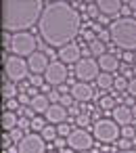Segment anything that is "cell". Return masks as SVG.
<instances>
[{
	"label": "cell",
	"instance_id": "cell-12",
	"mask_svg": "<svg viewBox=\"0 0 136 153\" xmlns=\"http://www.w3.org/2000/svg\"><path fill=\"white\" fill-rule=\"evenodd\" d=\"M59 59H61V63H65V65H71V63L78 65V63L82 61V48H80V44L71 42V44L59 48Z\"/></svg>",
	"mask_w": 136,
	"mask_h": 153
},
{
	"label": "cell",
	"instance_id": "cell-43",
	"mask_svg": "<svg viewBox=\"0 0 136 153\" xmlns=\"http://www.w3.org/2000/svg\"><path fill=\"white\" fill-rule=\"evenodd\" d=\"M132 115H134V120H136V105L132 107Z\"/></svg>",
	"mask_w": 136,
	"mask_h": 153
},
{
	"label": "cell",
	"instance_id": "cell-5",
	"mask_svg": "<svg viewBox=\"0 0 136 153\" xmlns=\"http://www.w3.org/2000/svg\"><path fill=\"white\" fill-rule=\"evenodd\" d=\"M4 74L9 78V82H25L27 74H30V65L25 59L17 57V55H9L4 57Z\"/></svg>",
	"mask_w": 136,
	"mask_h": 153
},
{
	"label": "cell",
	"instance_id": "cell-42",
	"mask_svg": "<svg viewBox=\"0 0 136 153\" xmlns=\"http://www.w3.org/2000/svg\"><path fill=\"white\" fill-rule=\"evenodd\" d=\"M126 105H132V107H134V105H136V103H134V97H128V99H126Z\"/></svg>",
	"mask_w": 136,
	"mask_h": 153
},
{
	"label": "cell",
	"instance_id": "cell-24",
	"mask_svg": "<svg viewBox=\"0 0 136 153\" xmlns=\"http://www.w3.org/2000/svg\"><path fill=\"white\" fill-rule=\"evenodd\" d=\"M40 134H42V138H44V140H57V136H59V132H57V128H55L52 124H48Z\"/></svg>",
	"mask_w": 136,
	"mask_h": 153
},
{
	"label": "cell",
	"instance_id": "cell-37",
	"mask_svg": "<svg viewBox=\"0 0 136 153\" xmlns=\"http://www.w3.org/2000/svg\"><path fill=\"white\" fill-rule=\"evenodd\" d=\"M96 36H98V40H101V42H107V40L111 38V34H109V30H101V32H98Z\"/></svg>",
	"mask_w": 136,
	"mask_h": 153
},
{
	"label": "cell",
	"instance_id": "cell-3",
	"mask_svg": "<svg viewBox=\"0 0 136 153\" xmlns=\"http://www.w3.org/2000/svg\"><path fill=\"white\" fill-rule=\"evenodd\" d=\"M109 34L115 46L126 53H136V17H121L111 21Z\"/></svg>",
	"mask_w": 136,
	"mask_h": 153
},
{
	"label": "cell",
	"instance_id": "cell-41",
	"mask_svg": "<svg viewBox=\"0 0 136 153\" xmlns=\"http://www.w3.org/2000/svg\"><path fill=\"white\" fill-rule=\"evenodd\" d=\"M121 13H123V15H126V17H128V15H130V13H132V9H130V7H128V4H126V2H123V7H121Z\"/></svg>",
	"mask_w": 136,
	"mask_h": 153
},
{
	"label": "cell",
	"instance_id": "cell-14",
	"mask_svg": "<svg viewBox=\"0 0 136 153\" xmlns=\"http://www.w3.org/2000/svg\"><path fill=\"white\" fill-rule=\"evenodd\" d=\"M111 113H113V122H115L119 128L130 126L132 120H134V115H132V107H128V105H117Z\"/></svg>",
	"mask_w": 136,
	"mask_h": 153
},
{
	"label": "cell",
	"instance_id": "cell-25",
	"mask_svg": "<svg viewBox=\"0 0 136 153\" xmlns=\"http://www.w3.org/2000/svg\"><path fill=\"white\" fill-rule=\"evenodd\" d=\"M46 126H48V124H46V120H42L40 115H34V117H32V130H34V132H38V134H40Z\"/></svg>",
	"mask_w": 136,
	"mask_h": 153
},
{
	"label": "cell",
	"instance_id": "cell-44",
	"mask_svg": "<svg viewBox=\"0 0 136 153\" xmlns=\"http://www.w3.org/2000/svg\"><path fill=\"white\" fill-rule=\"evenodd\" d=\"M117 153H136L134 149H130V151H117Z\"/></svg>",
	"mask_w": 136,
	"mask_h": 153
},
{
	"label": "cell",
	"instance_id": "cell-31",
	"mask_svg": "<svg viewBox=\"0 0 136 153\" xmlns=\"http://www.w3.org/2000/svg\"><path fill=\"white\" fill-rule=\"evenodd\" d=\"M9 134H11V138H13V143H17V145H19V143L23 140V136H25L21 128H15V130H13V132H9Z\"/></svg>",
	"mask_w": 136,
	"mask_h": 153
},
{
	"label": "cell",
	"instance_id": "cell-40",
	"mask_svg": "<svg viewBox=\"0 0 136 153\" xmlns=\"http://www.w3.org/2000/svg\"><path fill=\"white\" fill-rule=\"evenodd\" d=\"M69 115H75V117H78V115H82V113H80V109L73 105V107H69Z\"/></svg>",
	"mask_w": 136,
	"mask_h": 153
},
{
	"label": "cell",
	"instance_id": "cell-29",
	"mask_svg": "<svg viewBox=\"0 0 136 153\" xmlns=\"http://www.w3.org/2000/svg\"><path fill=\"white\" fill-rule=\"evenodd\" d=\"M134 136H136V128H134V126H123V128H121V138L134 140Z\"/></svg>",
	"mask_w": 136,
	"mask_h": 153
},
{
	"label": "cell",
	"instance_id": "cell-6",
	"mask_svg": "<svg viewBox=\"0 0 136 153\" xmlns=\"http://www.w3.org/2000/svg\"><path fill=\"white\" fill-rule=\"evenodd\" d=\"M11 51H13V55H17V57H32L34 53H36V38L30 34V32H19V34H13V38H11Z\"/></svg>",
	"mask_w": 136,
	"mask_h": 153
},
{
	"label": "cell",
	"instance_id": "cell-26",
	"mask_svg": "<svg viewBox=\"0 0 136 153\" xmlns=\"http://www.w3.org/2000/svg\"><path fill=\"white\" fill-rule=\"evenodd\" d=\"M128 84H130V80H128V78H123V76H115L113 90H117V92H121V90H128Z\"/></svg>",
	"mask_w": 136,
	"mask_h": 153
},
{
	"label": "cell",
	"instance_id": "cell-19",
	"mask_svg": "<svg viewBox=\"0 0 136 153\" xmlns=\"http://www.w3.org/2000/svg\"><path fill=\"white\" fill-rule=\"evenodd\" d=\"M17 126H19V115L13 113V111H4L2 113V128L7 132H13Z\"/></svg>",
	"mask_w": 136,
	"mask_h": 153
},
{
	"label": "cell",
	"instance_id": "cell-21",
	"mask_svg": "<svg viewBox=\"0 0 136 153\" xmlns=\"http://www.w3.org/2000/svg\"><path fill=\"white\" fill-rule=\"evenodd\" d=\"M2 94H4V101L17 99V97H19V86H15V82H4V86H2Z\"/></svg>",
	"mask_w": 136,
	"mask_h": 153
},
{
	"label": "cell",
	"instance_id": "cell-30",
	"mask_svg": "<svg viewBox=\"0 0 136 153\" xmlns=\"http://www.w3.org/2000/svg\"><path fill=\"white\" fill-rule=\"evenodd\" d=\"M4 107H7V111H13V113H15V111H19V109H21V103H19L17 99H11V101H7V103H4Z\"/></svg>",
	"mask_w": 136,
	"mask_h": 153
},
{
	"label": "cell",
	"instance_id": "cell-47",
	"mask_svg": "<svg viewBox=\"0 0 136 153\" xmlns=\"http://www.w3.org/2000/svg\"><path fill=\"white\" fill-rule=\"evenodd\" d=\"M134 63H136V53H134Z\"/></svg>",
	"mask_w": 136,
	"mask_h": 153
},
{
	"label": "cell",
	"instance_id": "cell-45",
	"mask_svg": "<svg viewBox=\"0 0 136 153\" xmlns=\"http://www.w3.org/2000/svg\"><path fill=\"white\" fill-rule=\"evenodd\" d=\"M48 153H61V151H48Z\"/></svg>",
	"mask_w": 136,
	"mask_h": 153
},
{
	"label": "cell",
	"instance_id": "cell-32",
	"mask_svg": "<svg viewBox=\"0 0 136 153\" xmlns=\"http://www.w3.org/2000/svg\"><path fill=\"white\" fill-rule=\"evenodd\" d=\"M17 128H21V130H30V128H32V120L21 115V117H19V126H17Z\"/></svg>",
	"mask_w": 136,
	"mask_h": 153
},
{
	"label": "cell",
	"instance_id": "cell-15",
	"mask_svg": "<svg viewBox=\"0 0 136 153\" xmlns=\"http://www.w3.org/2000/svg\"><path fill=\"white\" fill-rule=\"evenodd\" d=\"M67 113H69V111H67L63 105H50V107H48V111H46L44 115H46V122H48V124L59 126V124H65Z\"/></svg>",
	"mask_w": 136,
	"mask_h": 153
},
{
	"label": "cell",
	"instance_id": "cell-18",
	"mask_svg": "<svg viewBox=\"0 0 136 153\" xmlns=\"http://www.w3.org/2000/svg\"><path fill=\"white\" fill-rule=\"evenodd\" d=\"M48 107H50V101H48V97H46V94H38V97H34V99H32V103H30V109H32L36 115L46 113V111H48Z\"/></svg>",
	"mask_w": 136,
	"mask_h": 153
},
{
	"label": "cell",
	"instance_id": "cell-48",
	"mask_svg": "<svg viewBox=\"0 0 136 153\" xmlns=\"http://www.w3.org/2000/svg\"><path fill=\"white\" fill-rule=\"evenodd\" d=\"M134 128H136V126H134Z\"/></svg>",
	"mask_w": 136,
	"mask_h": 153
},
{
	"label": "cell",
	"instance_id": "cell-2",
	"mask_svg": "<svg viewBox=\"0 0 136 153\" xmlns=\"http://www.w3.org/2000/svg\"><path fill=\"white\" fill-rule=\"evenodd\" d=\"M46 2L42 0H4L2 2V27L4 32H25L40 23Z\"/></svg>",
	"mask_w": 136,
	"mask_h": 153
},
{
	"label": "cell",
	"instance_id": "cell-1",
	"mask_svg": "<svg viewBox=\"0 0 136 153\" xmlns=\"http://www.w3.org/2000/svg\"><path fill=\"white\" fill-rule=\"evenodd\" d=\"M40 36L52 48H63L73 42L82 30V17L69 2H46L38 23Z\"/></svg>",
	"mask_w": 136,
	"mask_h": 153
},
{
	"label": "cell",
	"instance_id": "cell-7",
	"mask_svg": "<svg viewBox=\"0 0 136 153\" xmlns=\"http://www.w3.org/2000/svg\"><path fill=\"white\" fill-rule=\"evenodd\" d=\"M75 78L80 80V82H88L90 84V80H96L98 76H101V67H98V61H94V59H90V57H82V61L75 65Z\"/></svg>",
	"mask_w": 136,
	"mask_h": 153
},
{
	"label": "cell",
	"instance_id": "cell-10",
	"mask_svg": "<svg viewBox=\"0 0 136 153\" xmlns=\"http://www.w3.org/2000/svg\"><path fill=\"white\" fill-rule=\"evenodd\" d=\"M44 80H46V84H50V86H61V84L67 80V67H65V63H61V61H50V65H48V69H46V74H44Z\"/></svg>",
	"mask_w": 136,
	"mask_h": 153
},
{
	"label": "cell",
	"instance_id": "cell-34",
	"mask_svg": "<svg viewBox=\"0 0 136 153\" xmlns=\"http://www.w3.org/2000/svg\"><path fill=\"white\" fill-rule=\"evenodd\" d=\"M86 15H90V17H96V15H98V7H96V2H88V11H86Z\"/></svg>",
	"mask_w": 136,
	"mask_h": 153
},
{
	"label": "cell",
	"instance_id": "cell-13",
	"mask_svg": "<svg viewBox=\"0 0 136 153\" xmlns=\"http://www.w3.org/2000/svg\"><path fill=\"white\" fill-rule=\"evenodd\" d=\"M71 97L80 103H88V101H92L94 90L88 82H78V84H71Z\"/></svg>",
	"mask_w": 136,
	"mask_h": 153
},
{
	"label": "cell",
	"instance_id": "cell-46",
	"mask_svg": "<svg viewBox=\"0 0 136 153\" xmlns=\"http://www.w3.org/2000/svg\"><path fill=\"white\" fill-rule=\"evenodd\" d=\"M80 153H90V151H80Z\"/></svg>",
	"mask_w": 136,
	"mask_h": 153
},
{
	"label": "cell",
	"instance_id": "cell-38",
	"mask_svg": "<svg viewBox=\"0 0 136 153\" xmlns=\"http://www.w3.org/2000/svg\"><path fill=\"white\" fill-rule=\"evenodd\" d=\"M128 94H130V97H136V78L130 80V84H128Z\"/></svg>",
	"mask_w": 136,
	"mask_h": 153
},
{
	"label": "cell",
	"instance_id": "cell-8",
	"mask_svg": "<svg viewBox=\"0 0 136 153\" xmlns=\"http://www.w3.org/2000/svg\"><path fill=\"white\" fill-rule=\"evenodd\" d=\"M94 145V136L88 132V130H84V128H78V130H73L69 136H67V147L69 149H73V151H90V147Z\"/></svg>",
	"mask_w": 136,
	"mask_h": 153
},
{
	"label": "cell",
	"instance_id": "cell-4",
	"mask_svg": "<svg viewBox=\"0 0 136 153\" xmlns=\"http://www.w3.org/2000/svg\"><path fill=\"white\" fill-rule=\"evenodd\" d=\"M92 136H94L98 143H103V145H113V143L119 140L121 128H119L113 120L101 117V120H96L94 126H92Z\"/></svg>",
	"mask_w": 136,
	"mask_h": 153
},
{
	"label": "cell",
	"instance_id": "cell-9",
	"mask_svg": "<svg viewBox=\"0 0 136 153\" xmlns=\"http://www.w3.org/2000/svg\"><path fill=\"white\" fill-rule=\"evenodd\" d=\"M19 153H44L46 151V140L38 132H30L23 136V140L17 145Z\"/></svg>",
	"mask_w": 136,
	"mask_h": 153
},
{
	"label": "cell",
	"instance_id": "cell-35",
	"mask_svg": "<svg viewBox=\"0 0 136 153\" xmlns=\"http://www.w3.org/2000/svg\"><path fill=\"white\" fill-rule=\"evenodd\" d=\"M52 147H55V149H59V151H65V149H67V140H63V138H57V140L52 143Z\"/></svg>",
	"mask_w": 136,
	"mask_h": 153
},
{
	"label": "cell",
	"instance_id": "cell-39",
	"mask_svg": "<svg viewBox=\"0 0 136 153\" xmlns=\"http://www.w3.org/2000/svg\"><path fill=\"white\" fill-rule=\"evenodd\" d=\"M121 59H123V63H134V53H123Z\"/></svg>",
	"mask_w": 136,
	"mask_h": 153
},
{
	"label": "cell",
	"instance_id": "cell-28",
	"mask_svg": "<svg viewBox=\"0 0 136 153\" xmlns=\"http://www.w3.org/2000/svg\"><path fill=\"white\" fill-rule=\"evenodd\" d=\"M57 132H59V136L67 138V136H69V134H71L73 130H71V126H69V124L65 122V124H59V126H57Z\"/></svg>",
	"mask_w": 136,
	"mask_h": 153
},
{
	"label": "cell",
	"instance_id": "cell-22",
	"mask_svg": "<svg viewBox=\"0 0 136 153\" xmlns=\"http://www.w3.org/2000/svg\"><path fill=\"white\" fill-rule=\"evenodd\" d=\"M88 51H90V55H96V57H103V55H107L105 42H101L98 38H96L94 42H90V44H88Z\"/></svg>",
	"mask_w": 136,
	"mask_h": 153
},
{
	"label": "cell",
	"instance_id": "cell-11",
	"mask_svg": "<svg viewBox=\"0 0 136 153\" xmlns=\"http://www.w3.org/2000/svg\"><path fill=\"white\" fill-rule=\"evenodd\" d=\"M27 65H30V71H32L34 76H44L46 69H48V65H50V61H48V55H46V53L36 51V53L27 59Z\"/></svg>",
	"mask_w": 136,
	"mask_h": 153
},
{
	"label": "cell",
	"instance_id": "cell-33",
	"mask_svg": "<svg viewBox=\"0 0 136 153\" xmlns=\"http://www.w3.org/2000/svg\"><path fill=\"white\" fill-rule=\"evenodd\" d=\"M17 101H19L21 105H27V107H30V103H32V97H30L27 92H19V97H17Z\"/></svg>",
	"mask_w": 136,
	"mask_h": 153
},
{
	"label": "cell",
	"instance_id": "cell-17",
	"mask_svg": "<svg viewBox=\"0 0 136 153\" xmlns=\"http://www.w3.org/2000/svg\"><path fill=\"white\" fill-rule=\"evenodd\" d=\"M98 67H101V71H105V74H113V71H117V67H119V59H117L113 53H107V55L98 57Z\"/></svg>",
	"mask_w": 136,
	"mask_h": 153
},
{
	"label": "cell",
	"instance_id": "cell-20",
	"mask_svg": "<svg viewBox=\"0 0 136 153\" xmlns=\"http://www.w3.org/2000/svg\"><path fill=\"white\" fill-rule=\"evenodd\" d=\"M96 84H98L101 90H111L113 84H115V76H113V74H105V71H101V76L96 78Z\"/></svg>",
	"mask_w": 136,
	"mask_h": 153
},
{
	"label": "cell",
	"instance_id": "cell-23",
	"mask_svg": "<svg viewBox=\"0 0 136 153\" xmlns=\"http://www.w3.org/2000/svg\"><path fill=\"white\" fill-rule=\"evenodd\" d=\"M98 107H101L103 111H113L117 105H115V99H113V97L105 94V97H101V99H98Z\"/></svg>",
	"mask_w": 136,
	"mask_h": 153
},
{
	"label": "cell",
	"instance_id": "cell-27",
	"mask_svg": "<svg viewBox=\"0 0 136 153\" xmlns=\"http://www.w3.org/2000/svg\"><path fill=\"white\" fill-rule=\"evenodd\" d=\"M75 124H78L80 128L86 130V128L90 126V113H82V115H78V117H75Z\"/></svg>",
	"mask_w": 136,
	"mask_h": 153
},
{
	"label": "cell",
	"instance_id": "cell-16",
	"mask_svg": "<svg viewBox=\"0 0 136 153\" xmlns=\"http://www.w3.org/2000/svg\"><path fill=\"white\" fill-rule=\"evenodd\" d=\"M96 7H98V13H101V15L109 17V15H117V13L121 11L123 2H121V0H98Z\"/></svg>",
	"mask_w": 136,
	"mask_h": 153
},
{
	"label": "cell",
	"instance_id": "cell-36",
	"mask_svg": "<svg viewBox=\"0 0 136 153\" xmlns=\"http://www.w3.org/2000/svg\"><path fill=\"white\" fill-rule=\"evenodd\" d=\"M2 147H4L7 151L13 147V138H11V134H4V136H2Z\"/></svg>",
	"mask_w": 136,
	"mask_h": 153
}]
</instances>
